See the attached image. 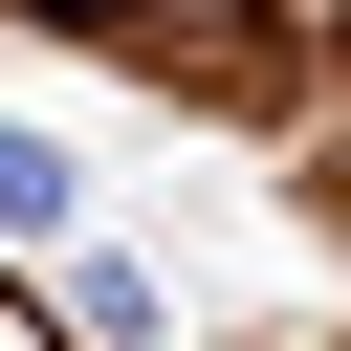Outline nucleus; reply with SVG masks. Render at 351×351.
Returning <instances> with one entry per match:
<instances>
[{
  "instance_id": "nucleus-1",
  "label": "nucleus",
  "mask_w": 351,
  "mask_h": 351,
  "mask_svg": "<svg viewBox=\"0 0 351 351\" xmlns=\"http://www.w3.org/2000/svg\"><path fill=\"white\" fill-rule=\"evenodd\" d=\"M66 197H88V176H66V154H44L22 110H0V241H66Z\"/></svg>"
}]
</instances>
